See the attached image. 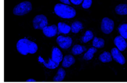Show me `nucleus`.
<instances>
[{"mask_svg": "<svg viewBox=\"0 0 127 83\" xmlns=\"http://www.w3.org/2000/svg\"><path fill=\"white\" fill-rule=\"evenodd\" d=\"M16 49L21 54L26 55L28 53L31 54L35 53L38 50V46L35 42L23 38L19 40L17 42Z\"/></svg>", "mask_w": 127, "mask_h": 83, "instance_id": "1", "label": "nucleus"}, {"mask_svg": "<svg viewBox=\"0 0 127 83\" xmlns=\"http://www.w3.org/2000/svg\"><path fill=\"white\" fill-rule=\"evenodd\" d=\"M55 13L63 18H71L76 15L75 10L69 5L62 3H57L54 6Z\"/></svg>", "mask_w": 127, "mask_h": 83, "instance_id": "2", "label": "nucleus"}, {"mask_svg": "<svg viewBox=\"0 0 127 83\" xmlns=\"http://www.w3.org/2000/svg\"><path fill=\"white\" fill-rule=\"evenodd\" d=\"M32 9L31 3L28 1H24L14 6L13 9V13L15 15L22 16L29 13Z\"/></svg>", "mask_w": 127, "mask_h": 83, "instance_id": "3", "label": "nucleus"}, {"mask_svg": "<svg viewBox=\"0 0 127 83\" xmlns=\"http://www.w3.org/2000/svg\"><path fill=\"white\" fill-rule=\"evenodd\" d=\"M33 26L35 29L43 30L48 25V19L43 14L37 15L33 19Z\"/></svg>", "mask_w": 127, "mask_h": 83, "instance_id": "4", "label": "nucleus"}, {"mask_svg": "<svg viewBox=\"0 0 127 83\" xmlns=\"http://www.w3.org/2000/svg\"><path fill=\"white\" fill-rule=\"evenodd\" d=\"M114 27V22L113 20L106 17L102 19L101 24V29L104 33L106 34H110L113 30Z\"/></svg>", "mask_w": 127, "mask_h": 83, "instance_id": "5", "label": "nucleus"}, {"mask_svg": "<svg viewBox=\"0 0 127 83\" xmlns=\"http://www.w3.org/2000/svg\"><path fill=\"white\" fill-rule=\"evenodd\" d=\"M58 45L63 49H66L70 47L72 43V40L70 37L59 36L56 39Z\"/></svg>", "mask_w": 127, "mask_h": 83, "instance_id": "6", "label": "nucleus"}, {"mask_svg": "<svg viewBox=\"0 0 127 83\" xmlns=\"http://www.w3.org/2000/svg\"><path fill=\"white\" fill-rule=\"evenodd\" d=\"M111 54L113 59L121 65H124L126 63V59L120 51L116 48H113L111 50Z\"/></svg>", "mask_w": 127, "mask_h": 83, "instance_id": "7", "label": "nucleus"}, {"mask_svg": "<svg viewBox=\"0 0 127 83\" xmlns=\"http://www.w3.org/2000/svg\"><path fill=\"white\" fill-rule=\"evenodd\" d=\"M114 43L120 51H124L127 47V42L121 35L116 37L114 39Z\"/></svg>", "mask_w": 127, "mask_h": 83, "instance_id": "8", "label": "nucleus"}, {"mask_svg": "<svg viewBox=\"0 0 127 83\" xmlns=\"http://www.w3.org/2000/svg\"><path fill=\"white\" fill-rule=\"evenodd\" d=\"M57 26L55 25H52L51 26H47L45 27L43 30L44 34L48 37H52L55 36L58 31Z\"/></svg>", "mask_w": 127, "mask_h": 83, "instance_id": "9", "label": "nucleus"}, {"mask_svg": "<svg viewBox=\"0 0 127 83\" xmlns=\"http://www.w3.org/2000/svg\"><path fill=\"white\" fill-rule=\"evenodd\" d=\"M52 59L55 62L60 63L63 59V54L61 50L57 47H54L52 50Z\"/></svg>", "mask_w": 127, "mask_h": 83, "instance_id": "10", "label": "nucleus"}, {"mask_svg": "<svg viewBox=\"0 0 127 83\" xmlns=\"http://www.w3.org/2000/svg\"><path fill=\"white\" fill-rule=\"evenodd\" d=\"M38 60L40 62L43 63L44 65L46 68H47L49 69H54L57 68L59 65V63L55 62L54 61H53L52 60V58H49L48 63H46L45 62V61L40 56L39 57Z\"/></svg>", "mask_w": 127, "mask_h": 83, "instance_id": "11", "label": "nucleus"}, {"mask_svg": "<svg viewBox=\"0 0 127 83\" xmlns=\"http://www.w3.org/2000/svg\"><path fill=\"white\" fill-rule=\"evenodd\" d=\"M75 62L74 58L71 55H67L64 57L62 63V66L64 68H68Z\"/></svg>", "mask_w": 127, "mask_h": 83, "instance_id": "12", "label": "nucleus"}, {"mask_svg": "<svg viewBox=\"0 0 127 83\" xmlns=\"http://www.w3.org/2000/svg\"><path fill=\"white\" fill-rule=\"evenodd\" d=\"M65 74H66V73L65 70L63 68H60L58 70L57 74L53 78V81L54 82L63 81L64 79Z\"/></svg>", "mask_w": 127, "mask_h": 83, "instance_id": "13", "label": "nucleus"}, {"mask_svg": "<svg viewBox=\"0 0 127 83\" xmlns=\"http://www.w3.org/2000/svg\"><path fill=\"white\" fill-rule=\"evenodd\" d=\"M59 32L61 33L67 34L71 30V27L64 22H59L58 24Z\"/></svg>", "mask_w": 127, "mask_h": 83, "instance_id": "14", "label": "nucleus"}, {"mask_svg": "<svg viewBox=\"0 0 127 83\" xmlns=\"http://www.w3.org/2000/svg\"><path fill=\"white\" fill-rule=\"evenodd\" d=\"M99 60L103 63H108L112 61V54L107 51H104L103 53L100 55Z\"/></svg>", "mask_w": 127, "mask_h": 83, "instance_id": "15", "label": "nucleus"}, {"mask_svg": "<svg viewBox=\"0 0 127 83\" xmlns=\"http://www.w3.org/2000/svg\"><path fill=\"white\" fill-rule=\"evenodd\" d=\"M115 12L119 15H127V4H120L117 5L115 8Z\"/></svg>", "mask_w": 127, "mask_h": 83, "instance_id": "16", "label": "nucleus"}, {"mask_svg": "<svg viewBox=\"0 0 127 83\" xmlns=\"http://www.w3.org/2000/svg\"><path fill=\"white\" fill-rule=\"evenodd\" d=\"M86 49L84 46L80 45H75L71 49V52L74 55H77L81 54L84 51H86Z\"/></svg>", "mask_w": 127, "mask_h": 83, "instance_id": "17", "label": "nucleus"}, {"mask_svg": "<svg viewBox=\"0 0 127 83\" xmlns=\"http://www.w3.org/2000/svg\"><path fill=\"white\" fill-rule=\"evenodd\" d=\"M82 28V23L79 21H75L73 22L71 26V30L72 32L74 33H77Z\"/></svg>", "mask_w": 127, "mask_h": 83, "instance_id": "18", "label": "nucleus"}, {"mask_svg": "<svg viewBox=\"0 0 127 83\" xmlns=\"http://www.w3.org/2000/svg\"><path fill=\"white\" fill-rule=\"evenodd\" d=\"M97 51V50L95 47H94L90 48L88 50V51L84 54L83 56V59L86 61L90 60L93 57L94 54L96 53Z\"/></svg>", "mask_w": 127, "mask_h": 83, "instance_id": "19", "label": "nucleus"}, {"mask_svg": "<svg viewBox=\"0 0 127 83\" xmlns=\"http://www.w3.org/2000/svg\"><path fill=\"white\" fill-rule=\"evenodd\" d=\"M92 45L95 48H101L104 46L105 41L103 39L101 38H98L97 37H95L92 42Z\"/></svg>", "mask_w": 127, "mask_h": 83, "instance_id": "20", "label": "nucleus"}, {"mask_svg": "<svg viewBox=\"0 0 127 83\" xmlns=\"http://www.w3.org/2000/svg\"><path fill=\"white\" fill-rule=\"evenodd\" d=\"M119 32L125 39H127V24L124 23L119 27Z\"/></svg>", "mask_w": 127, "mask_h": 83, "instance_id": "21", "label": "nucleus"}, {"mask_svg": "<svg viewBox=\"0 0 127 83\" xmlns=\"http://www.w3.org/2000/svg\"><path fill=\"white\" fill-rule=\"evenodd\" d=\"M93 38V33L91 30H87L84 35L82 37V41L84 43H87Z\"/></svg>", "mask_w": 127, "mask_h": 83, "instance_id": "22", "label": "nucleus"}, {"mask_svg": "<svg viewBox=\"0 0 127 83\" xmlns=\"http://www.w3.org/2000/svg\"><path fill=\"white\" fill-rule=\"evenodd\" d=\"M92 3V0H83V2L82 4V6L83 8H89Z\"/></svg>", "mask_w": 127, "mask_h": 83, "instance_id": "23", "label": "nucleus"}, {"mask_svg": "<svg viewBox=\"0 0 127 83\" xmlns=\"http://www.w3.org/2000/svg\"><path fill=\"white\" fill-rule=\"evenodd\" d=\"M72 3L75 5H78L80 4L83 0H70Z\"/></svg>", "mask_w": 127, "mask_h": 83, "instance_id": "24", "label": "nucleus"}, {"mask_svg": "<svg viewBox=\"0 0 127 83\" xmlns=\"http://www.w3.org/2000/svg\"><path fill=\"white\" fill-rule=\"evenodd\" d=\"M62 2L66 4H70V2H69V0H60Z\"/></svg>", "mask_w": 127, "mask_h": 83, "instance_id": "25", "label": "nucleus"}, {"mask_svg": "<svg viewBox=\"0 0 127 83\" xmlns=\"http://www.w3.org/2000/svg\"><path fill=\"white\" fill-rule=\"evenodd\" d=\"M26 82H35L36 80L33 79H29L26 80Z\"/></svg>", "mask_w": 127, "mask_h": 83, "instance_id": "26", "label": "nucleus"}]
</instances>
